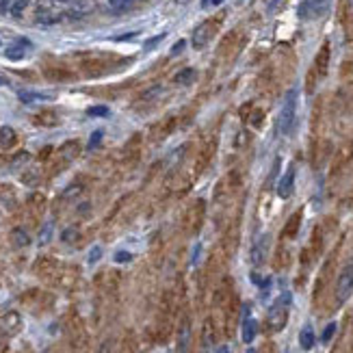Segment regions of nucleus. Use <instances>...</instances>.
<instances>
[{"mask_svg": "<svg viewBox=\"0 0 353 353\" xmlns=\"http://www.w3.org/2000/svg\"><path fill=\"white\" fill-rule=\"evenodd\" d=\"M327 69H330V44H323L321 50L316 52V59L312 63V67L308 72V80H306V91L312 93L316 89V83L323 80L327 76Z\"/></svg>", "mask_w": 353, "mask_h": 353, "instance_id": "1", "label": "nucleus"}, {"mask_svg": "<svg viewBox=\"0 0 353 353\" xmlns=\"http://www.w3.org/2000/svg\"><path fill=\"white\" fill-rule=\"evenodd\" d=\"M297 122V91L291 89L286 93V98L282 102V109H279L277 115V130L282 134H291Z\"/></svg>", "mask_w": 353, "mask_h": 353, "instance_id": "2", "label": "nucleus"}, {"mask_svg": "<svg viewBox=\"0 0 353 353\" xmlns=\"http://www.w3.org/2000/svg\"><path fill=\"white\" fill-rule=\"evenodd\" d=\"M291 293H282L269 310V327L273 332H282L288 321V308H291Z\"/></svg>", "mask_w": 353, "mask_h": 353, "instance_id": "3", "label": "nucleus"}, {"mask_svg": "<svg viewBox=\"0 0 353 353\" xmlns=\"http://www.w3.org/2000/svg\"><path fill=\"white\" fill-rule=\"evenodd\" d=\"M204 215H206V202L204 199H193V202L189 204L187 213H184V221H182L187 234H197L199 228H202V223H204Z\"/></svg>", "mask_w": 353, "mask_h": 353, "instance_id": "4", "label": "nucleus"}, {"mask_svg": "<svg viewBox=\"0 0 353 353\" xmlns=\"http://www.w3.org/2000/svg\"><path fill=\"white\" fill-rule=\"evenodd\" d=\"M353 293V264H347L336 279V303H344Z\"/></svg>", "mask_w": 353, "mask_h": 353, "instance_id": "5", "label": "nucleus"}, {"mask_svg": "<svg viewBox=\"0 0 353 353\" xmlns=\"http://www.w3.org/2000/svg\"><path fill=\"white\" fill-rule=\"evenodd\" d=\"M327 9H330V0H301L297 13L301 20H319L327 13Z\"/></svg>", "mask_w": 353, "mask_h": 353, "instance_id": "6", "label": "nucleus"}, {"mask_svg": "<svg viewBox=\"0 0 353 353\" xmlns=\"http://www.w3.org/2000/svg\"><path fill=\"white\" fill-rule=\"evenodd\" d=\"M215 26H217V20H206L204 24H199V26L193 30V37L191 39H193V46L197 48V50L199 48H204L215 37V30H217Z\"/></svg>", "mask_w": 353, "mask_h": 353, "instance_id": "7", "label": "nucleus"}, {"mask_svg": "<svg viewBox=\"0 0 353 353\" xmlns=\"http://www.w3.org/2000/svg\"><path fill=\"white\" fill-rule=\"evenodd\" d=\"M215 148H217L215 139L206 141L204 146H202V150H199V154H197V160H195V171L197 173H202V171L208 169V165H210V160L215 156Z\"/></svg>", "mask_w": 353, "mask_h": 353, "instance_id": "8", "label": "nucleus"}, {"mask_svg": "<svg viewBox=\"0 0 353 353\" xmlns=\"http://www.w3.org/2000/svg\"><path fill=\"white\" fill-rule=\"evenodd\" d=\"M293 189H295V167L291 165V167H288V171L277 182V195L282 199H288L293 195Z\"/></svg>", "mask_w": 353, "mask_h": 353, "instance_id": "9", "label": "nucleus"}, {"mask_svg": "<svg viewBox=\"0 0 353 353\" xmlns=\"http://www.w3.org/2000/svg\"><path fill=\"white\" fill-rule=\"evenodd\" d=\"M95 9H98L95 0H76L67 11V18H85V15H91Z\"/></svg>", "mask_w": 353, "mask_h": 353, "instance_id": "10", "label": "nucleus"}, {"mask_svg": "<svg viewBox=\"0 0 353 353\" xmlns=\"http://www.w3.org/2000/svg\"><path fill=\"white\" fill-rule=\"evenodd\" d=\"M267 252H269V234H264V236L258 238V243L252 247V262L256 264V267L267 260Z\"/></svg>", "mask_w": 353, "mask_h": 353, "instance_id": "11", "label": "nucleus"}, {"mask_svg": "<svg viewBox=\"0 0 353 353\" xmlns=\"http://www.w3.org/2000/svg\"><path fill=\"white\" fill-rule=\"evenodd\" d=\"M30 50V42L28 39H18L15 44H11L9 48H7V59H11V61H20L24 59V54H26Z\"/></svg>", "mask_w": 353, "mask_h": 353, "instance_id": "12", "label": "nucleus"}, {"mask_svg": "<svg viewBox=\"0 0 353 353\" xmlns=\"http://www.w3.org/2000/svg\"><path fill=\"white\" fill-rule=\"evenodd\" d=\"M213 340H215V323L210 319L204 323V330H202V338H199V351L206 353L208 349L213 347Z\"/></svg>", "mask_w": 353, "mask_h": 353, "instance_id": "13", "label": "nucleus"}, {"mask_svg": "<svg viewBox=\"0 0 353 353\" xmlns=\"http://www.w3.org/2000/svg\"><path fill=\"white\" fill-rule=\"evenodd\" d=\"M191 344V323L189 319H184L180 323V334H178V353H187Z\"/></svg>", "mask_w": 353, "mask_h": 353, "instance_id": "14", "label": "nucleus"}, {"mask_svg": "<svg viewBox=\"0 0 353 353\" xmlns=\"http://www.w3.org/2000/svg\"><path fill=\"white\" fill-rule=\"evenodd\" d=\"M353 158V143H349V146H344L340 152H338V156H336V160H334V169H332V173H338L344 165L349 163V160Z\"/></svg>", "mask_w": 353, "mask_h": 353, "instance_id": "15", "label": "nucleus"}, {"mask_svg": "<svg viewBox=\"0 0 353 353\" xmlns=\"http://www.w3.org/2000/svg\"><path fill=\"white\" fill-rule=\"evenodd\" d=\"M299 226H301V210H297L291 219H288L286 228H284V236L286 238H295L297 232H299Z\"/></svg>", "mask_w": 353, "mask_h": 353, "instance_id": "16", "label": "nucleus"}, {"mask_svg": "<svg viewBox=\"0 0 353 353\" xmlns=\"http://www.w3.org/2000/svg\"><path fill=\"white\" fill-rule=\"evenodd\" d=\"M314 342H316L314 330H312V325H306V327L301 330V334H299V344H301V349L310 351L312 347H314Z\"/></svg>", "mask_w": 353, "mask_h": 353, "instance_id": "17", "label": "nucleus"}, {"mask_svg": "<svg viewBox=\"0 0 353 353\" xmlns=\"http://www.w3.org/2000/svg\"><path fill=\"white\" fill-rule=\"evenodd\" d=\"M256 332H258V323H256L254 319H245V323H243V342L245 344H252L254 338H256Z\"/></svg>", "mask_w": 353, "mask_h": 353, "instance_id": "18", "label": "nucleus"}, {"mask_svg": "<svg viewBox=\"0 0 353 353\" xmlns=\"http://www.w3.org/2000/svg\"><path fill=\"white\" fill-rule=\"evenodd\" d=\"M143 0H109V5H111V9L117 11V13H124V11H130L134 9L137 5H141Z\"/></svg>", "mask_w": 353, "mask_h": 353, "instance_id": "19", "label": "nucleus"}, {"mask_svg": "<svg viewBox=\"0 0 353 353\" xmlns=\"http://www.w3.org/2000/svg\"><path fill=\"white\" fill-rule=\"evenodd\" d=\"M11 243H13V247H18V250L26 247V245L30 243L28 232H26V230H22V228H15V230L11 232Z\"/></svg>", "mask_w": 353, "mask_h": 353, "instance_id": "20", "label": "nucleus"}, {"mask_svg": "<svg viewBox=\"0 0 353 353\" xmlns=\"http://www.w3.org/2000/svg\"><path fill=\"white\" fill-rule=\"evenodd\" d=\"M20 100L22 102H48V100H52V95H48V93H37V91H20Z\"/></svg>", "mask_w": 353, "mask_h": 353, "instance_id": "21", "label": "nucleus"}, {"mask_svg": "<svg viewBox=\"0 0 353 353\" xmlns=\"http://www.w3.org/2000/svg\"><path fill=\"white\" fill-rule=\"evenodd\" d=\"M15 143V130L11 126L0 128V148H11Z\"/></svg>", "mask_w": 353, "mask_h": 353, "instance_id": "22", "label": "nucleus"}, {"mask_svg": "<svg viewBox=\"0 0 353 353\" xmlns=\"http://www.w3.org/2000/svg\"><path fill=\"white\" fill-rule=\"evenodd\" d=\"M195 78H197V74H195V69H191V67L182 69V72H178V74L173 76V80H175L178 85H191Z\"/></svg>", "mask_w": 353, "mask_h": 353, "instance_id": "23", "label": "nucleus"}, {"mask_svg": "<svg viewBox=\"0 0 353 353\" xmlns=\"http://www.w3.org/2000/svg\"><path fill=\"white\" fill-rule=\"evenodd\" d=\"M3 325H5V330L7 332H18V327H20V316L15 314V312H11V314H7L5 319H3Z\"/></svg>", "mask_w": 353, "mask_h": 353, "instance_id": "24", "label": "nucleus"}, {"mask_svg": "<svg viewBox=\"0 0 353 353\" xmlns=\"http://www.w3.org/2000/svg\"><path fill=\"white\" fill-rule=\"evenodd\" d=\"M61 154L65 156V160H72L76 154H78V143H74V141H69V143H65V146L61 148Z\"/></svg>", "mask_w": 353, "mask_h": 353, "instance_id": "25", "label": "nucleus"}, {"mask_svg": "<svg viewBox=\"0 0 353 353\" xmlns=\"http://www.w3.org/2000/svg\"><path fill=\"white\" fill-rule=\"evenodd\" d=\"M50 236H52V221H48L46 226H44V230L39 232V243L46 245L48 240H50Z\"/></svg>", "mask_w": 353, "mask_h": 353, "instance_id": "26", "label": "nucleus"}, {"mask_svg": "<svg viewBox=\"0 0 353 353\" xmlns=\"http://www.w3.org/2000/svg\"><path fill=\"white\" fill-rule=\"evenodd\" d=\"M76 238H78V230H76V228L63 230V234H61V240H63V243H74Z\"/></svg>", "mask_w": 353, "mask_h": 353, "instance_id": "27", "label": "nucleus"}, {"mask_svg": "<svg viewBox=\"0 0 353 353\" xmlns=\"http://www.w3.org/2000/svg\"><path fill=\"white\" fill-rule=\"evenodd\" d=\"M30 3H33V0H15V5L11 7V13H13V15H22V11L26 9Z\"/></svg>", "mask_w": 353, "mask_h": 353, "instance_id": "28", "label": "nucleus"}, {"mask_svg": "<svg viewBox=\"0 0 353 353\" xmlns=\"http://www.w3.org/2000/svg\"><path fill=\"white\" fill-rule=\"evenodd\" d=\"M87 115H91V117H107L109 115V107H91L89 111H87Z\"/></svg>", "mask_w": 353, "mask_h": 353, "instance_id": "29", "label": "nucleus"}, {"mask_svg": "<svg viewBox=\"0 0 353 353\" xmlns=\"http://www.w3.org/2000/svg\"><path fill=\"white\" fill-rule=\"evenodd\" d=\"M102 134H104V130H95V132L91 134L89 146H87V148H89V150H95V148H98V146H100V141H102Z\"/></svg>", "mask_w": 353, "mask_h": 353, "instance_id": "30", "label": "nucleus"}, {"mask_svg": "<svg viewBox=\"0 0 353 353\" xmlns=\"http://www.w3.org/2000/svg\"><path fill=\"white\" fill-rule=\"evenodd\" d=\"M334 334H336V323H330V325L325 327V332H323V336H321V340H323V342H330Z\"/></svg>", "mask_w": 353, "mask_h": 353, "instance_id": "31", "label": "nucleus"}, {"mask_svg": "<svg viewBox=\"0 0 353 353\" xmlns=\"http://www.w3.org/2000/svg\"><path fill=\"white\" fill-rule=\"evenodd\" d=\"M100 256H102V247H98V245H95L93 250L89 252V258H87V262H89V264H95V262L100 260Z\"/></svg>", "mask_w": 353, "mask_h": 353, "instance_id": "32", "label": "nucleus"}, {"mask_svg": "<svg viewBox=\"0 0 353 353\" xmlns=\"http://www.w3.org/2000/svg\"><path fill=\"white\" fill-rule=\"evenodd\" d=\"M80 191H83V187H80V184H72V187L69 189H65V191H63V197H74V195H78L80 193Z\"/></svg>", "mask_w": 353, "mask_h": 353, "instance_id": "33", "label": "nucleus"}, {"mask_svg": "<svg viewBox=\"0 0 353 353\" xmlns=\"http://www.w3.org/2000/svg\"><path fill=\"white\" fill-rule=\"evenodd\" d=\"M130 260H132L130 252H117L115 254V262H130Z\"/></svg>", "mask_w": 353, "mask_h": 353, "instance_id": "34", "label": "nucleus"}, {"mask_svg": "<svg viewBox=\"0 0 353 353\" xmlns=\"http://www.w3.org/2000/svg\"><path fill=\"white\" fill-rule=\"evenodd\" d=\"M163 39H165V35H156L154 39H152V42H148V44H146V50H152V48H156V44H160V42H163Z\"/></svg>", "mask_w": 353, "mask_h": 353, "instance_id": "35", "label": "nucleus"}, {"mask_svg": "<svg viewBox=\"0 0 353 353\" xmlns=\"http://www.w3.org/2000/svg\"><path fill=\"white\" fill-rule=\"evenodd\" d=\"M26 160H28V154H18V156L13 158V163H11V165H13V167H18L20 163H26Z\"/></svg>", "mask_w": 353, "mask_h": 353, "instance_id": "36", "label": "nucleus"}, {"mask_svg": "<svg viewBox=\"0 0 353 353\" xmlns=\"http://www.w3.org/2000/svg\"><path fill=\"white\" fill-rule=\"evenodd\" d=\"M184 46H187V42H184V39H180V42H178V44H175V46L171 48V54H178V52L182 50V48H184Z\"/></svg>", "mask_w": 353, "mask_h": 353, "instance_id": "37", "label": "nucleus"}, {"mask_svg": "<svg viewBox=\"0 0 353 353\" xmlns=\"http://www.w3.org/2000/svg\"><path fill=\"white\" fill-rule=\"evenodd\" d=\"M98 353H111V342H109V340L104 342L102 347H100V351H98Z\"/></svg>", "mask_w": 353, "mask_h": 353, "instance_id": "38", "label": "nucleus"}, {"mask_svg": "<svg viewBox=\"0 0 353 353\" xmlns=\"http://www.w3.org/2000/svg\"><path fill=\"white\" fill-rule=\"evenodd\" d=\"M215 353H230V347H226V344H221V347L217 349Z\"/></svg>", "mask_w": 353, "mask_h": 353, "instance_id": "39", "label": "nucleus"}, {"mask_svg": "<svg viewBox=\"0 0 353 353\" xmlns=\"http://www.w3.org/2000/svg\"><path fill=\"white\" fill-rule=\"evenodd\" d=\"M57 3H72V0H57Z\"/></svg>", "mask_w": 353, "mask_h": 353, "instance_id": "40", "label": "nucleus"}, {"mask_svg": "<svg viewBox=\"0 0 353 353\" xmlns=\"http://www.w3.org/2000/svg\"><path fill=\"white\" fill-rule=\"evenodd\" d=\"M213 3H215V5H219V3H223V0H213Z\"/></svg>", "mask_w": 353, "mask_h": 353, "instance_id": "41", "label": "nucleus"}, {"mask_svg": "<svg viewBox=\"0 0 353 353\" xmlns=\"http://www.w3.org/2000/svg\"><path fill=\"white\" fill-rule=\"evenodd\" d=\"M0 85H5V80H3V78H0Z\"/></svg>", "mask_w": 353, "mask_h": 353, "instance_id": "42", "label": "nucleus"}, {"mask_svg": "<svg viewBox=\"0 0 353 353\" xmlns=\"http://www.w3.org/2000/svg\"><path fill=\"white\" fill-rule=\"evenodd\" d=\"M247 353H256V351H254V349H250V351H247Z\"/></svg>", "mask_w": 353, "mask_h": 353, "instance_id": "43", "label": "nucleus"}]
</instances>
